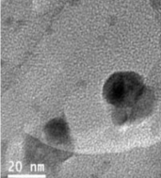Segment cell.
Wrapping results in <instances>:
<instances>
[{"label": "cell", "mask_w": 161, "mask_h": 178, "mask_svg": "<svg viewBox=\"0 0 161 178\" xmlns=\"http://www.w3.org/2000/svg\"><path fill=\"white\" fill-rule=\"evenodd\" d=\"M144 91V81L139 73L117 72L104 84L103 95L109 105L124 109L134 107L143 95Z\"/></svg>", "instance_id": "6da1fadb"}]
</instances>
